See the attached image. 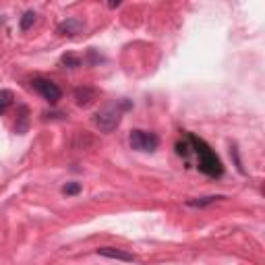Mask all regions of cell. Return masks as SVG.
Segmentation results:
<instances>
[{
	"label": "cell",
	"instance_id": "cell-1",
	"mask_svg": "<svg viewBox=\"0 0 265 265\" xmlns=\"http://www.w3.org/2000/svg\"><path fill=\"white\" fill-rule=\"evenodd\" d=\"M187 143H189V149H191V155H195L197 160V168L199 172H203L205 176H211V178H220L224 174V166L220 162V157L216 155V151L211 149L203 139H199L197 135L193 133H187L185 135ZM189 155V157H191Z\"/></svg>",
	"mask_w": 265,
	"mask_h": 265
},
{
	"label": "cell",
	"instance_id": "cell-2",
	"mask_svg": "<svg viewBox=\"0 0 265 265\" xmlns=\"http://www.w3.org/2000/svg\"><path fill=\"white\" fill-rule=\"evenodd\" d=\"M131 101L129 99H118V101H112L108 106L99 108L95 114H93V125L101 131V133H112L114 129H118L120 120H123V114L127 110H131Z\"/></svg>",
	"mask_w": 265,
	"mask_h": 265
},
{
	"label": "cell",
	"instance_id": "cell-3",
	"mask_svg": "<svg viewBox=\"0 0 265 265\" xmlns=\"http://www.w3.org/2000/svg\"><path fill=\"white\" fill-rule=\"evenodd\" d=\"M129 145L135 151H155L157 145H160V137H157L155 133L137 129L129 135Z\"/></svg>",
	"mask_w": 265,
	"mask_h": 265
},
{
	"label": "cell",
	"instance_id": "cell-4",
	"mask_svg": "<svg viewBox=\"0 0 265 265\" xmlns=\"http://www.w3.org/2000/svg\"><path fill=\"white\" fill-rule=\"evenodd\" d=\"M31 87L48 101V104H56L60 97H63V91L60 87L54 83V81H50V79H44V77H37L31 81Z\"/></svg>",
	"mask_w": 265,
	"mask_h": 265
},
{
	"label": "cell",
	"instance_id": "cell-5",
	"mask_svg": "<svg viewBox=\"0 0 265 265\" xmlns=\"http://www.w3.org/2000/svg\"><path fill=\"white\" fill-rule=\"evenodd\" d=\"M95 253H97V255H101V257L118 259V261H127V263H135V261H137V257H135L133 253L123 251V249H116V247H101V249H97Z\"/></svg>",
	"mask_w": 265,
	"mask_h": 265
},
{
	"label": "cell",
	"instance_id": "cell-6",
	"mask_svg": "<svg viewBox=\"0 0 265 265\" xmlns=\"http://www.w3.org/2000/svg\"><path fill=\"white\" fill-rule=\"evenodd\" d=\"M81 29H83V21L81 19H75V17H69V19L60 21L58 27H56L58 35H67V37H73V35L81 33Z\"/></svg>",
	"mask_w": 265,
	"mask_h": 265
},
{
	"label": "cell",
	"instance_id": "cell-7",
	"mask_svg": "<svg viewBox=\"0 0 265 265\" xmlns=\"http://www.w3.org/2000/svg\"><path fill=\"white\" fill-rule=\"evenodd\" d=\"M75 99H77L79 106H89L95 99V89H91V87H79V89H75Z\"/></svg>",
	"mask_w": 265,
	"mask_h": 265
},
{
	"label": "cell",
	"instance_id": "cell-8",
	"mask_svg": "<svg viewBox=\"0 0 265 265\" xmlns=\"http://www.w3.org/2000/svg\"><path fill=\"white\" fill-rule=\"evenodd\" d=\"M220 199H226L224 195H207V197H197V199H187V205L189 207H207V205H211V203H216V201H220Z\"/></svg>",
	"mask_w": 265,
	"mask_h": 265
},
{
	"label": "cell",
	"instance_id": "cell-9",
	"mask_svg": "<svg viewBox=\"0 0 265 265\" xmlns=\"http://www.w3.org/2000/svg\"><path fill=\"white\" fill-rule=\"evenodd\" d=\"M15 95L11 89H0V116H3L9 108H11V104H13Z\"/></svg>",
	"mask_w": 265,
	"mask_h": 265
},
{
	"label": "cell",
	"instance_id": "cell-10",
	"mask_svg": "<svg viewBox=\"0 0 265 265\" xmlns=\"http://www.w3.org/2000/svg\"><path fill=\"white\" fill-rule=\"evenodd\" d=\"M35 13L33 11H27L23 17H21V23H19V27H21V31H27V29H31V25L35 23Z\"/></svg>",
	"mask_w": 265,
	"mask_h": 265
},
{
	"label": "cell",
	"instance_id": "cell-11",
	"mask_svg": "<svg viewBox=\"0 0 265 265\" xmlns=\"http://www.w3.org/2000/svg\"><path fill=\"white\" fill-rule=\"evenodd\" d=\"M60 65H65V67H69V69H77V67H81V58L75 56V54H65V56L60 58Z\"/></svg>",
	"mask_w": 265,
	"mask_h": 265
},
{
	"label": "cell",
	"instance_id": "cell-12",
	"mask_svg": "<svg viewBox=\"0 0 265 265\" xmlns=\"http://www.w3.org/2000/svg\"><path fill=\"white\" fill-rule=\"evenodd\" d=\"M63 193L65 195H79L81 193V182H67L63 187Z\"/></svg>",
	"mask_w": 265,
	"mask_h": 265
},
{
	"label": "cell",
	"instance_id": "cell-13",
	"mask_svg": "<svg viewBox=\"0 0 265 265\" xmlns=\"http://www.w3.org/2000/svg\"><path fill=\"white\" fill-rule=\"evenodd\" d=\"M15 131H17L19 135H23V133L27 131V108H25V106H21V125L15 127Z\"/></svg>",
	"mask_w": 265,
	"mask_h": 265
},
{
	"label": "cell",
	"instance_id": "cell-14",
	"mask_svg": "<svg viewBox=\"0 0 265 265\" xmlns=\"http://www.w3.org/2000/svg\"><path fill=\"white\" fill-rule=\"evenodd\" d=\"M118 7H120L118 0H116V3H110V9H118Z\"/></svg>",
	"mask_w": 265,
	"mask_h": 265
}]
</instances>
